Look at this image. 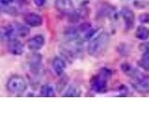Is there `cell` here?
Returning <instances> with one entry per match:
<instances>
[{
  "instance_id": "obj_3",
  "label": "cell",
  "mask_w": 149,
  "mask_h": 139,
  "mask_svg": "<svg viewBox=\"0 0 149 139\" xmlns=\"http://www.w3.org/2000/svg\"><path fill=\"white\" fill-rule=\"evenodd\" d=\"M27 89V82L21 75H13L7 82V90L13 95H22Z\"/></svg>"
},
{
  "instance_id": "obj_18",
  "label": "cell",
  "mask_w": 149,
  "mask_h": 139,
  "mask_svg": "<svg viewBox=\"0 0 149 139\" xmlns=\"http://www.w3.org/2000/svg\"><path fill=\"white\" fill-rule=\"evenodd\" d=\"M14 28H15V32H16V36H26L28 34H29V28L27 27V25L25 24H16L14 25Z\"/></svg>"
},
{
  "instance_id": "obj_6",
  "label": "cell",
  "mask_w": 149,
  "mask_h": 139,
  "mask_svg": "<svg viewBox=\"0 0 149 139\" xmlns=\"http://www.w3.org/2000/svg\"><path fill=\"white\" fill-rule=\"evenodd\" d=\"M45 43H46V39L44 35L36 34L33 37H31L29 41H28V48L36 52V51H38L43 47L45 45Z\"/></svg>"
},
{
  "instance_id": "obj_16",
  "label": "cell",
  "mask_w": 149,
  "mask_h": 139,
  "mask_svg": "<svg viewBox=\"0 0 149 139\" xmlns=\"http://www.w3.org/2000/svg\"><path fill=\"white\" fill-rule=\"evenodd\" d=\"M64 97H79L81 96V89L77 85H70L67 90L63 93Z\"/></svg>"
},
{
  "instance_id": "obj_1",
  "label": "cell",
  "mask_w": 149,
  "mask_h": 139,
  "mask_svg": "<svg viewBox=\"0 0 149 139\" xmlns=\"http://www.w3.org/2000/svg\"><path fill=\"white\" fill-rule=\"evenodd\" d=\"M109 44V34L107 32H101L91 39L88 45V54L93 58H99L106 52Z\"/></svg>"
},
{
  "instance_id": "obj_4",
  "label": "cell",
  "mask_w": 149,
  "mask_h": 139,
  "mask_svg": "<svg viewBox=\"0 0 149 139\" xmlns=\"http://www.w3.org/2000/svg\"><path fill=\"white\" fill-rule=\"evenodd\" d=\"M132 85L134 88V90L140 94H149V75L142 74L138 78L132 80Z\"/></svg>"
},
{
  "instance_id": "obj_2",
  "label": "cell",
  "mask_w": 149,
  "mask_h": 139,
  "mask_svg": "<svg viewBox=\"0 0 149 139\" xmlns=\"http://www.w3.org/2000/svg\"><path fill=\"white\" fill-rule=\"evenodd\" d=\"M111 71L108 69L104 68L101 70L99 74H97L91 80V88L92 90L98 93V94H102L107 91V80L111 76Z\"/></svg>"
},
{
  "instance_id": "obj_20",
  "label": "cell",
  "mask_w": 149,
  "mask_h": 139,
  "mask_svg": "<svg viewBox=\"0 0 149 139\" xmlns=\"http://www.w3.org/2000/svg\"><path fill=\"white\" fill-rule=\"evenodd\" d=\"M139 21L142 23H149V13H143L139 17Z\"/></svg>"
},
{
  "instance_id": "obj_11",
  "label": "cell",
  "mask_w": 149,
  "mask_h": 139,
  "mask_svg": "<svg viewBox=\"0 0 149 139\" xmlns=\"http://www.w3.org/2000/svg\"><path fill=\"white\" fill-rule=\"evenodd\" d=\"M120 68H121V71H122V72L125 74V75L130 77L132 80H134V79H136L139 76L142 75V73L139 72V70L134 68L133 66H132V65L127 63V62L121 64Z\"/></svg>"
},
{
  "instance_id": "obj_13",
  "label": "cell",
  "mask_w": 149,
  "mask_h": 139,
  "mask_svg": "<svg viewBox=\"0 0 149 139\" xmlns=\"http://www.w3.org/2000/svg\"><path fill=\"white\" fill-rule=\"evenodd\" d=\"M65 68H66V63H65L63 58H59V57L54 58L52 61V69L57 75L59 76L63 75L65 71Z\"/></svg>"
},
{
  "instance_id": "obj_15",
  "label": "cell",
  "mask_w": 149,
  "mask_h": 139,
  "mask_svg": "<svg viewBox=\"0 0 149 139\" xmlns=\"http://www.w3.org/2000/svg\"><path fill=\"white\" fill-rule=\"evenodd\" d=\"M135 36L137 37L139 40L142 41H146L149 38V28L143 26V25H140L135 32Z\"/></svg>"
},
{
  "instance_id": "obj_22",
  "label": "cell",
  "mask_w": 149,
  "mask_h": 139,
  "mask_svg": "<svg viewBox=\"0 0 149 139\" xmlns=\"http://www.w3.org/2000/svg\"><path fill=\"white\" fill-rule=\"evenodd\" d=\"M34 3L36 7H43L45 3H46V0H34Z\"/></svg>"
},
{
  "instance_id": "obj_8",
  "label": "cell",
  "mask_w": 149,
  "mask_h": 139,
  "mask_svg": "<svg viewBox=\"0 0 149 139\" xmlns=\"http://www.w3.org/2000/svg\"><path fill=\"white\" fill-rule=\"evenodd\" d=\"M120 15L122 17L126 28L127 29H132L135 22V16L133 11L129 8H123L120 11Z\"/></svg>"
},
{
  "instance_id": "obj_17",
  "label": "cell",
  "mask_w": 149,
  "mask_h": 139,
  "mask_svg": "<svg viewBox=\"0 0 149 139\" xmlns=\"http://www.w3.org/2000/svg\"><path fill=\"white\" fill-rule=\"evenodd\" d=\"M138 65L140 68L144 71L149 72V53H143L142 58L138 60Z\"/></svg>"
},
{
  "instance_id": "obj_21",
  "label": "cell",
  "mask_w": 149,
  "mask_h": 139,
  "mask_svg": "<svg viewBox=\"0 0 149 139\" xmlns=\"http://www.w3.org/2000/svg\"><path fill=\"white\" fill-rule=\"evenodd\" d=\"M14 0H0V4L2 5V6H5V7H8L9 5H11L13 3Z\"/></svg>"
},
{
  "instance_id": "obj_19",
  "label": "cell",
  "mask_w": 149,
  "mask_h": 139,
  "mask_svg": "<svg viewBox=\"0 0 149 139\" xmlns=\"http://www.w3.org/2000/svg\"><path fill=\"white\" fill-rule=\"evenodd\" d=\"M139 49L142 51V53H149V42H143L142 44L139 45Z\"/></svg>"
},
{
  "instance_id": "obj_10",
  "label": "cell",
  "mask_w": 149,
  "mask_h": 139,
  "mask_svg": "<svg viewBox=\"0 0 149 139\" xmlns=\"http://www.w3.org/2000/svg\"><path fill=\"white\" fill-rule=\"evenodd\" d=\"M8 50L13 56H21L24 51V46L21 41L14 38L8 42Z\"/></svg>"
},
{
  "instance_id": "obj_9",
  "label": "cell",
  "mask_w": 149,
  "mask_h": 139,
  "mask_svg": "<svg viewBox=\"0 0 149 139\" xmlns=\"http://www.w3.org/2000/svg\"><path fill=\"white\" fill-rule=\"evenodd\" d=\"M30 71L34 75L39 74L43 69V64H42V57L39 54H34L30 59Z\"/></svg>"
},
{
  "instance_id": "obj_14",
  "label": "cell",
  "mask_w": 149,
  "mask_h": 139,
  "mask_svg": "<svg viewBox=\"0 0 149 139\" xmlns=\"http://www.w3.org/2000/svg\"><path fill=\"white\" fill-rule=\"evenodd\" d=\"M40 96L43 97H54L56 96V91L55 88L53 87V85H49V83H46V85H43L40 87Z\"/></svg>"
},
{
  "instance_id": "obj_7",
  "label": "cell",
  "mask_w": 149,
  "mask_h": 139,
  "mask_svg": "<svg viewBox=\"0 0 149 139\" xmlns=\"http://www.w3.org/2000/svg\"><path fill=\"white\" fill-rule=\"evenodd\" d=\"M24 22L27 26L31 27H39L43 24V18L41 15L35 12H30L26 14L23 18Z\"/></svg>"
},
{
  "instance_id": "obj_5",
  "label": "cell",
  "mask_w": 149,
  "mask_h": 139,
  "mask_svg": "<svg viewBox=\"0 0 149 139\" xmlns=\"http://www.w3.org/2000/svg\"><path fill=\"white\" fill-rule=\"evenodd\" d=\"M56 9L65 15H72L74 12V8L72 0H55Z\"/></svg>"
},
{
  "instance_id": "obj_12",
  "label": "cell",
  "mask_w": 149,
  "mask_h": 139,
  "mask_svg": "<svg viewBox=\"0 0 149 139\" xmlns=\"http://www.w3.org/2000/svg\"><path fill=\"white\" fill-rule=\"evenodd\" d=\"M0 38L4 41H10L14 38H16V32L14 25H7L1 28L0 30Z\"/></svg>"
}]
</instances>
